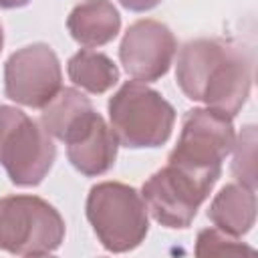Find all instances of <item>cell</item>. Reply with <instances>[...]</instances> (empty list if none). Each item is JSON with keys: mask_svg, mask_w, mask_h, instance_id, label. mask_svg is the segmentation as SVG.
Returning a JSON list of instances; mask_svg holds the SVG:
<instances>
[{"mask_svg": "<svg viewBox=\"0 0 258 258\" xmlns=\"http://www.w3.org/2000/svg\"><path fill=\"white\" fill-rule=\"evenodd\" d=\"M175 81L187 99L234 117L252 89V56L234 40L194 38L177 52Z\"/></svg>", "mask_w": 258, "mask_h": 258, "instance_id": "6da1fadb", "label": "cell"}, {"mask_svg": "<svg viewBox=\"0 0 258 258\" xmlns=\"http://www.w3.org/2000/svg\"><path fill=\"white\" fill-rule=\"evenodd\" d=\"M87 220L101 246L115 254L137 248L149 230V212L141 194L121 181H101L91 187Z\"/></svg>", "mask_w": 258, "mask_h": 258, "instance_id": "7a4b0ae2", "label": "cell"}, {"mask_svg": "<svg viewBox=\"0 0 258 258\" xmlns=\"http://www.w3.org/2000/svg\"><path fill=\"white\" fill-rule=\"evenodd\" d=\"M109 121L117 141L129 149L161 147L173 131L175 109L155 89L127 81L109 99Z\"/></svg>", "mask_w": 258, "mask_h": 258, "instance_id": "3957f363", "label": "cell"}, {"mask_svg": "<svg viewBox=\"0 0 258 258\" xmlns=\"http://www.w3.org/2000/svg\"><path fill=\"white\" fill-rule=\"evenodd\" d=\"M64 220L38 196L0 198V250L16 256H46L64 240Z\"/></svg>", "mask_w": 258, "mask_h": 258, "instance_id": "277c9868", "label": "cell"}, {"mask_svg": "<svg viewBox=\"0 0 258 258\" xmlns=\"http://www.w3.org/2000/svg\"><path fill=\"white\" fill-rule=\"evenodd\" d=\"M56 159L46 129L12 105H0V163L18 187L38 185Z\"/></svg>", "mask_w": 258, "mask_h": 258, "instance_id": "5b68a950", "label": "cell"}, {"mask_svg": "<svg viewBox=\"0 0 258 258\" xmlns=\"http://www.w3.org/2000/svg\"><path fill=\"white\" fill-rule=\"evenodd\" d=\"M234 141L236 133L230 115L212 107L189 109L183 115L181 131L175 147L167 155V163L218 179L222 161L232 153Z\"/></svg>", "mask_w": 258, "mask_h": 258, "instance_id": "8992f818", "label": "cell"}, {"mask_svg": "<svg viewBox=\"0 0 258 258\" xmlns=\"http://www.w3.org/2000/svg\"><path fill=\"white\" fill-rule=\"evenodd\" d=\"M216 181L167 163L143 183L141 198L155 222L165 228L183 230L191 226Z\"/></svg>", "mask_w": 258, "mask_h": 258, "instance_id": "52a82bcc", "label": "cell"}, {"mask_svg": "<svg viewBox=\"0 0 258 258\" xmlns=\"http://www.w3.org/2000/svg\"><path fill=\"white\" fill-rule=\"evenodd\" d=\"M62 89V71L56 52L34 42L18 48L4 62V93L10 101L42 109Z\"/></svg>", "mask_w": 258, "mask_h": 258, "instance_id": "ba28073f", "label": "cell"}, {"mask_svg": "<svg viewBox=\"0 0 258 258\" xmlns=\"http://www.w3.org/2000/svg\"><path fill=\"white\" fill-rule=\"evenodd\" d=\"M177 52V40L167 24L143 18L133 22L121 40L119 58L129 77L141 83L161 79Z\"/></svg>", "mask_w": 258, "mask_h": 258, "instance_id": "9c48e42d", "label": "cell"}, {"mask_svg": "<svg viewBox=\"0 0 258 258\" xmlns=\"http://www.w3.org/2000/svg\"><path fill=\"white\" fill-rule=\"evenodd\" d=\"M67 145L71 165L87 177L107 173L117 159V135L111 125L95 111V107L81 113L60 137Z\"/></svg>", "mask_w": 258, "mask_h": 258, "instance_id": "30bf717a", "label": "cell"}, {"mask_svg": "<svg viewBox=\"0 0 258 258\" xmlns=\"http://www.w3.org/2000/svg\"><path fill=\"white\" fill-rule=\"evenodd\" d=\"M67 28L79 44L103 46L119 34L121 16L111 0H85L71 10Z\"/></svg>", "mask_w": 258, "mask_h": 258, "instance_id": "8fae6325", "label": "cell"}, {"mask_svg": "<svg viewBox=\"0 0 258 258\" xmlns=\"http://www.w3.org/2000/svg\"><path fill=\"white\" fill-rule=\"evenodd\" d=\"M212 224L236 238L248 234L256 222V194L244 183H226L210 204Z\"/></svg>", "mask_w": 258, "mask_h": 258, "instance_id": "7c38bea8", "label": "cell"}, {"mask_svg": "<svg viewBox=\"0 0 258 258\" xmlns=\"http://www.w3.org/2000/svg\"><path fill=\"white\" fill-rule=\"evenodd\" d=\"M67 73L77 87L91 95L107 93L119 81L117 64L107 54L91 48H83L73 54L67 62Z\"/></svg>", "mask_w": 258, "mask_h": 258, "instance_id": "4fadbf2b", "label": "cell"}, {"mask_svg": "<svg viewBox=\"0 0 258 258\" xmlns=\"http://www.w3.org/2000/svg\"><path fill=\"white\" fill-rule=\"evenodd\" d=\"M93 103L89 97H85L79 89L73 87H64L60 89L50 103H46L42 107V115H40V125L46 129V133L50 137L60 139L64 135V131L69 129V125L87 109H91Z\"/></svg>", "mask_w": 258, "mask_h": 258, "instance_id": "5bb4252c", "label": "cell"}, {"mask_svg": "<svg viewBox=\"0 0 258 258\" xmlns=\"http://www.w3.org/2000/svg\"><path fill=\"white\" fill-rule=\"evenodd\" d=\"M234 161H232V173L234 177L256 189V127L248 125L242 129L240 137L234 141Z\"/></svg>", "mask_w": 258, "mask_h": 258, "instance_id": "9a60e30c", "label": "cell"}, {"mask_svg": "<svg viewBox=\"0 0 258 258\" xmlns=\"http://www.w3.org/2000/svg\"><path fill=\"white\" fill-rule=\"evenodd\" d=\"M254 254V250L242 244L236 236H230L218 228H206L198 234L196 254L198 256H224V254Z\"/></svg>", "mask_w": 258, "mask_h": 258, "instance_id": "2e32d148", "label": "cell"}, {"mask_svg": "<svg viewBox=\"0 0 258 258\" xmlns=\"http://www.w3.org/2000/svg\"><path fill=\"white\" fill-rule=\"evenodd\" d=\"M161 0H119V4L131 12H145L159 4Z\"/></svg>", "mask_w": 258, "mask_h": 258, "instance_id": "e0dca14e", "label": "cell"}, {"mask_svg": "<svg viewBox=\"0 0 258 258\" xmlns=\"http://www.w3.org/2000/svg\"><path fill=\"white\" fill-rule=\"evenodd\" d=\"M30 0H0V8H6V10H12V8H22L26 6Z\"/></svg>", "mask_w": 258, "mask_h": 258, "instance_id": "ac0fdd59", "label": "cell"}, {"mask_svg": "<svg viewBox=\"0 0 258 258\" xmlns=\"http://www.w3.org/2000/svg\"><path fill=\"white\" fill-rule=\"evenodd\" d=\"M2 44H4V32H2V24H0V50H2Z\"/></svg>", "mask_w": 258, "mask_h": 258, "instance_id": "d6986e66", "label": "cell"}]
</instances>
